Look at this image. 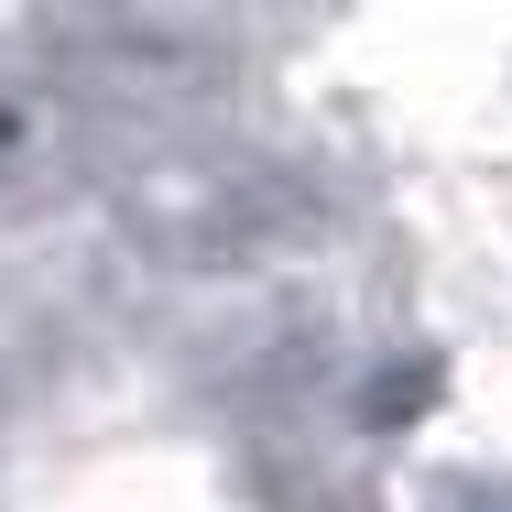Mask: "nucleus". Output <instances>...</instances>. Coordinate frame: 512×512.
<instances>
[{
    "mask_svg": "<svg viewBox=\"0 0 512 512\" xmlns=\"http://www.w3.org/2000/svg\"><path fill=\"white\" fill-rule=\"evenodd\" d=\"M120 229L164 273H262V262H295L327 240V197L295 164L175 142V153H142L120 175Z\"/></svg>",
    "mask_w": 512,
    "mask_h": 512,
    "instance_id": "f257e3e1",
    "label": "nucleus"
},
{
    "mask_svg": "<svg viewBox=\"0 0 512 512\" xmlns=\"http://www.w3.org/2000/svg\"><path fill=\"white\" fill-rule=\"evenodd\" d=\"M425 512H512V480L502 469H436L425 480Z\"/></svg>",
    "mask_w": 512,
    "mask_h": 512,
    "instance_id": "f03ea898",
    "label": "nucleus"
},
{
    "mask_svg": "<svg viewBox=\"0 0 512 512\" xmlns=\"http://www.w3.org/2000/svg\"><path fill=\"white\" fill-rule=\"evenodd\" d=\"M414 404H436V360H404V371L371 382V414H382V425H404Z\"/></svg>",
    "mask_w": 512,
    "mask_h": 512,
    "instance_id": "7ed1b4c3",
    "label": "nucleus"
},
{
    "mask_svg": "<svg viewBox=\"0 0 512 512\" xmlns=\"http://www.w3.org/2000/svg\"><path fill=\"white\" fill-rule=\"evenodd\" d=\"M0 142H11V109H0Z\"/></svg>",
    "mask_w": 512,
    "mask_h": 512,
    "instance_id": "20e7f679",
    "label": "nucleus"
}]
</instances>
